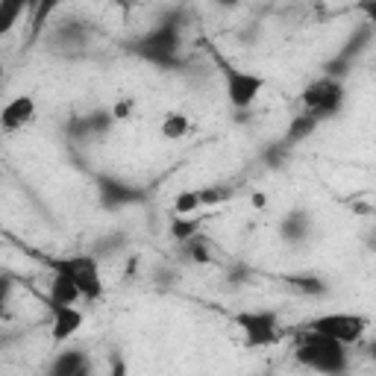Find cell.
I'll return each mask as SVG.
<instances>
[{"label": "cell", "instance_id": "32", "mask_svg": "<svg viewBox=\"0 0 376 376\" xmlns=\"http://www.w3.org/2000/svg\"><path fill=\"white\" fill-rule=\"evenodd\" d=\"M112 115H115V121H129L133 118V101H118L115 106H112Z\"/></svg>", "mask_w": 376, "mask_h": 376}, {"label": "cell", "instance_id": "2", "mask_svg": "<svg viewBox=\"0 0 376 376\" xmlns=\"http://www.w3.org/2000/svg\"><path fill=\"white\" fill-rule=\"evenodd\" d=\"M179 18H183V9H176L171 21H162L147 32V36H141L133 51L147 62H156V65H162V68H174L176 51H179V32H183Z\"/></svg>", "mask_w": 376, "mask_h": 376}, {"label": "cell", "instance_id": "7", "mask_svg": "<svg viewBox=\"0 0 376 376\" xmlns=\"http://www.w3.org/2000/svg\"><path fill=\"white\" fill-rule=\"evenodd\" d=\"M94 188H97V200H101L103 209H124L133 203H144V191L138 186H129L124 179L109 176V174H97Z\"/></svg>", "mask_w": 376, "mask_h": 376}, {"label": "cell", "instance_id": "35", "mask_svg": "<svg viewBox=\"0 0 376 376\" xmlns=\"http://www.w3.org/2000/svg\"><path fill=\"white\" fill-rule=\"evenodd\" d=\"M250 206L261 212V209L268 206V194H265V191H253V194H250Z\"/></svg>", "mask_w": 376, "mask_h": 376}, {"label": "cell", "instance_id": "5", "mask_svg": "<svg viewBox=\"0 0 376 376\" xmlns=\"http://www.w3.org/2000/svg\"><path fill=\"white\" fill-rule=\"evenodd\" d=\"M370 320L365 315H353V312H332V315H318L309 323H303L300 330H309V332H318V335H326L338 341V344H356L362 341V335L368 332Z\"/></svg>", "mask_w": 376, "mask_h": 376}, {"label": "cell", "instance_id": "8", "mask_svg": "<svg viewBox=\"0 0 376 376\" xmlns=\"http://www.w3.org/2000/svg\"><path fill=\"white\" fill-rule=\"evenodd\" d=\"M47 309H51V318H53V323H51V335H53V341L56 344H65V341H71L79 330H83V320H86V315L79 312L77 306H56V303H47Z\"/></svg>", "mask_w": 376, "mask_h": 376}, {"label": "cell", "instance_id": "25", "mask_svg": "<svg viewBox=\"0 0 376 376\" xmlns=\"http://www.w3.org/2000/svg\"><path fill=\"white\" fill-rule=\"evenodd\" d=\"M183 250H186V256L194 261V265H209L212 261V250H209V244H206L203 235H194L191 241H186Z\"/></svg>", "mask_w": 376, "mask_h": 376}, {"label": "cell", "instance_id": "9", "mask_svg": "<svg viewBox=\"0 0 376 376\" xmlns=\"http://www.w3.org/2000/svg\"><path fill=\"white\" fill-rule=\"evenodd\" d=\"M32 118H36V101H32V94H21L4 106V112H0V127H4V133H15V129L27 127Z\"/></svg>", "mask_w": 376, "mask_h": 376}, {"label": "cell", "instance_id": "33", "mask_svg": "<svg viewBox=\"0 0 376 376\" xmlns=\"http://www.w3.org/2000/svg\"><path fill=\"white\" fill-rule=\"evenodd\" d=\"M356 9L365 15L368 18V24L376 30V0H362V4H356Z\"/></svg>", "mask_w": 376, "mask_h": 376}, {"label": "cell", "instance_id": "21", "mask_svg": "<svg viewBox=\"0 0 376 376\" xmlns=\"http://www.w3.org/2000/svg\"><path fill=\"white\" fill-rule=\"evenodd\" d=\"M203 203H200V191L197 188H188V191H179L174 197V215H183V218H191L194 212H200Z\"/></svg>", "mask_w": 376, "mask_h": 376}, {"label": "cell", "instance_id": "26", "mask_svg": "<svg viewBox=\"0 0 376 376\" xmlns=\"http://www.w3.org/2000/svg\"><path fill=\"white\" fill-rule=\"evenodd\" d=\"M89 118V129L91 136H106L112 127H115V115H112V109H94Z\"/></svg>", "mask_w": 376, "mask_h": 376}, {"label": "cell", "instance_id": "10", "mask_svg": "<svg viewBox=\"0 0 376 376\" xmlns=\"http://www.w3.org/2000/svg\"><path fill=\"white\" fill-rule=\"evenodd\" d=\"M47 376H91V358L86 350H62L47 365Z\"/></svg>", "mask_w": 376, "mask_h": 376}, {"label": "cell", "instance_id": "23", "mask_svg": "<svg viewBox=\"0 0 376 376\" xmlns=\"http://www.w3.org/2000/svg\"><path fill=\"white\" fill-rule=\"evenodd\" d=\"M127 244V238H124V233H109V235H103V238H97L94 241V247H91V256L101 261V259H109V256H115L121 247Z\"/></svg>", "mask_w": 376, "mask_h": 376}, {"label": "cell", "instance_id": "31", "mask_svg": "<svg viewBox=\"0 0 376 376\" xmlns=\"http://www.w3.org/2000/svg\"><path fill=\"white\" fill-rule=\"evenodd\" d=\"M127 358L121 353H112L109 356V376H127Z\"/></svg>", "mask_w": 376, "mask_h": 376}, {"label": "cell", "instance_id": "16", "mask_svg": "<svg viewBox=\"0 0 376 376\" xmlns=\"http://www.w3.org/2000/svg\"><path fill=\"white\" fill-rule=\"evenodd\" d=\"M332 83H335V79H330V77H320V79H315V83H309V86L303 89V94H300L303 109H306V112H312V115H315V112L320 109V103L326 101V94H330Z\"/></svg>", "mask_w": 376, "mask_h": 376}, {"label": "cell", "instance_id": "19", "mask_svg": "<svg viewBox=\"0 0 376 376\" xmlns=\"http://www.w3.org/2000/svg\"><path fill=\"white\" fill-rule=\"evenodd\" d=\"M344 83H338V79H335V83H332V89H330V94H326V101L320 103V109L315 112V118L318 121H326V118H335L338 115V112H341V106H344Z\"/></svg>", "mask_w": 376, "mask_h": 376}, {"label": "cell", "instance_id": "12", "mask_svg": "<svg viewBox=\"0 0 376 376\" xmlns=\"http://www.w3.org/2000/svg\"><path fill=\"white\" fill-rule=\"evenodd\" d=\"M79 300H83V291H79V285L71 273H53L51 276V303L77 306Z\"/></svg>", "mask_w": 376, "mask_h": 376}, {"label": "cell", "instance_id": "36", "mask_svg": "<svg viewBox=\"0 0 376 376\" xmlns=\"http://www.w3.org/2000/svg\"><path fill=\"white\" fill-rule=\"evenodd\" d=\"M370 212H373V209H370L368 203H358V200L353 203V215H358V218H365V215H370Z\"/></svg>", "mask_w": 376, "mask_h": 376}, {"label": "cell", "instance_id": "6", "mask_svg": "<svg viewBox=\"0 0 376 376\" xmlns=\"http://www.w3.org/2000/svg\"><path fill=\"white\" fill-rule=\"evenodd\" d=\"M235 326L244 332V344L247 347H271L280 341V315L273 309H256V312H235Z\"/></svg>", "mask_w": 376, "mask_h": 376}, {"label": "cell", "instance_id": "20", "mask_svg": "<svg viewBox=\"0 0 376 376\" xmlns=\"http://www.w3.org/2000/svg\"><path fill=\"white\" fill-rule=\"evenodd\" d=\"M188 133H191V124H188V115H183V112H171V115H165V121H162V136L168 141H179Z\"/></svg>", "mask_w": 376, "mask_h": 376}, {"label": "cell", "instance_id": "3", "mask_svg": "<svg viewBox=\"0 0 376 376\" xmlns=\"http://www.w3.org/2000/svg\"><path fill=\"white\" fill-rule=\"evenodd\" d=\"M39 261L44 268H51L53 273H71L79 291H83V300H89V303L103 300V280H101V271H97L94 256H68V259L39 256Z\"/></svg>", "mask_w": 376, "mask_h": 376}, {"label": "cell", "instance_id": "17", "mask_svg": "<svg viewBox=\"0 0 376 376\" xmlns=\"http://www.w3.org/2000/svg\"><path fill=\"white\" fill-rule=\"evenodd\" d=\"M86 36H89V30L83 21H65V24H56L51 39H53V44H62V47H79L86 41Z\"/></svg>", "mask_w": 376, "mask_h": 376}, {"label": "cell", "instance_id": "22", "mask_svg": "<svg viewBox=\"0 0 376 376\" xmlns=\"http://www.w3.org/2000/svg\"><path fill=\"white\" fill-rule=\"evenodd\" d=\"M288 153H291V144L283 138V141H273V144H268L265 150H261V162L271 168V171H280L285 162H288Z\"/></svg>", "mask_w": 376, "mask_h": 376}, {"label": "cell", "instance_id": "30", "mask_svg": "<svg viewBox=\"0 0 376 376\" xmlns=\"http://www.w3.org/2000/svg\"><path fill=\"white\" fill-rule=\"evenodd\" d=\"M56 9V4H39V6H32V39H36L39 36V32H41V27H44V18H47V15H51Z\"/></svg>", "mask_w": 376, "mask_h": 376}, {"label": "cell", "instance_id": "13", "mask_svg": "<svg viewBox=\"0 0 376 376\" xmlns=\"http://www.w3.org/2000/svg\"><path fill=\"white\" fill-rule=\"evenodd\" d=\"M283 283L291 285L294 291L306 294V297H326V294H330V283L320 280L315 273H285Z\"/></svg>", "mask_w": 376, "mask_h": 376}, {"label": "cell", "instance_id": "1", "mask_svg": "<svg viewBox=\"0 0 376 376\" xmlns=\"http://www.w3.org/2000/svg\"><path fill=\"white\" fill-rule=\"evenodd\" d=\"M294 358H297L303 368H312V370H318L323 376H341L350 365L344 344H338V341L326 338V335L309 332V330H297Z\"/></svg>", "mask_w": 376, "mask_h": 376}, {"label": "cell", "instance_id": "37", "mask_svg": "<svg viewBox=\"0 0 376 376\" xmlns=\"http://www.w3.org/2000/svg\"><path fill=\"white\" fill-rule=\"evenodd\" d=\"M368 353H370V358H373V362H376V341H373V344L368 347Z\"/></svg>", "mask_w": 376, "mask_h": 376}, {"label": "cell", "instance_id": "28", "mask_svg": "<svg viewBox=\"0 0 376 376\" xmlns=\"http://www.w3.org/2000/svg\"><path fill=\"white\" fill-rule=\"evenodd\" d=\"M21 15H24V4H0V32H9Z\"/></svg>", "mask_w": 376, "mask_h": 376}, {"label": "cell", "instance_id": "38", "mask_svg": "<svg viewBox=\"0 0 376 376\" xmlns=\"http://www.w3.org/2000/svg\"><path fill=\"white\" fill-rule=\"evenodd\" d=\"M370 247H373V250H376V233H373V238H370Z\"/></svg>", "mask_w": 376, "mask_h": 376}, {"label": "cell", "instance_id": "18", "mask_svg": "<svg viewBox=\"0 0 376 376\" xmlns=\"http://www.w3.org/2000/svg\"><path fill=\"white\" fill-rule=\"evenodd\" d=\"M200 226H203V221L200 218H183V215H174L171 218V223H168V233H171V238L174 241H179V244H186V241H191L194 235H200Z\"/></svg>", "mask_w": 376, "mask_h": 376}, {"label": "cell", "instance_id": "29", "mask_svg": "<svg viewBox=\"0 0 376 376\" xmlns=\"http://www.w3.org/2000/svg\"><path fill=\"white\" fill-rule=\"evenodd\" d=\"M65 133L71 136V141H86V138H91L89 118H71L68 124H65Z\"/></svg>", "mask_w": 376, "mask_h": 376}, {"label": "cell", "instance_id": "11", "mask_svg": "<svg viewBox=\"0 0 376 376\" xmlns=\"http://www.w3.org/2000/svg\"><path fill=\"white\" fill-rule=\"evenodd\" d=\"M280 235H283V241H288V244L306 241L309 235H312V215H309V212H303V209L288 212V215L280 221Z\"/></svg>", "mask_w": 376, "mask_h": 376}, {"label": "cell", "instance_id": "27", "mask_svg": "<svg viewBox=\"0 0 376 376\" xmlns=\"http://www.w3.org/2000/svg\"><path fill=\"white\" fill-rule=\"evenodd\" d=\"M353 71V62H347V59H341L338 53L330 59V62H326L323 65V77H330V79H338V83H341V79H344L347 74Z\"/></svg>", "mask_w": 376, "mask_h": 376}, {"label": "cell", "instance_id": "15", "mask_svg": "<svg viewBox=\"0 0 376 376\" xmlns=\"http://www.w3.org/2000/svg\"><path fill=\"white\" fill-rule=\"evenodd\" d=\"M370 39H373V27L365 21L362 27H356V30L350 32V39H347L344 47L338 51V56H341V59H347V62H356V56L370 44Z\"/></svg>", "mask_w": 376, "mask_h": 376}, {"label": "cell", "instance_id": "24", "mask_svg": "<svg viewBox=\"0 0 376 376\" xmlns=\"http://www.w3.org/2000/svg\"><path fill=\"white\" fill-rule=\"evenodd\" d=\"M200 191V203L206 209H215V206H223L226 200L233 197V188L230 186H206V188H197Z\"/></svg>", "mask_w": 376, "mask_h": 376}, {"label": "cell", "instance_id": "14", "mask_svg": "<svg viewBox=\"0 0 376 376\" xmlns=\"http://www.w3.org/2000/svg\"><path fill=\"white\" fill-rule=\"evenodd\" d=\"M318 118L312 115V112H300V115H294L288 121V129H285V141L294 147V144H300L306 138H312L315 136V129H318Z\"/></svg>", "mask_w": 376, "mask_h": 376}, {"label": "cell", "instance_id": "34", "mask_svg": "<svg viewBox=\"0 0 376 376\" xmlns=\"http://www.w3.org/2000/svg\"><path fill=\"white\" fill-rule=\"evenodd\" d=\"M247 276H250L247 268H244V265H235V268L230 271V283H233V285H244V283H247Z\"/></svg>", "mask_w": 376, "mask_h": 376}, {"label": "cell", "instance_id": "4", "mask_svg": "<svg viewBox=\"0 0 376 376\" xmlns=\"http://www.w3.org/2000/svg\"><path fill=\"white\" fill-rule=\"evenodd\" d=\"M212 56H215L218 62V68L223 74V83H226V97H230V106L233 112H247L253 103H256V97L259 91L265 89V79H261L259 74H250V71H241L235 68V65L226 62L218 51H212Z\"/></svg>", "mask_w": 376, "mask_h": 376}]
</instances>
